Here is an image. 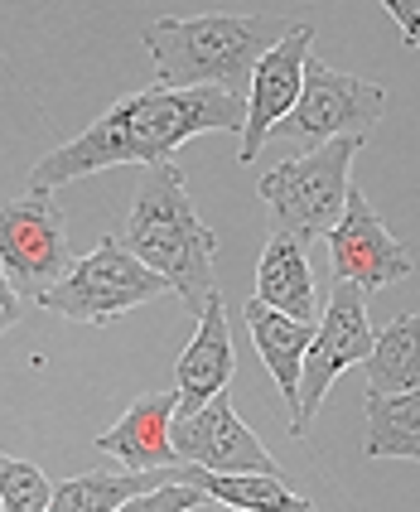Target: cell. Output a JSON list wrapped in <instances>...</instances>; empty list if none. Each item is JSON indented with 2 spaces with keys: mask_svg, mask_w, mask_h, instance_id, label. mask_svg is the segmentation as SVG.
I'll return each mask as SVG.
<instances>
[{
  "mask_svg": "<svg viewBox=\"0 0 420 512\" xmlns=\"http://www.w3.org/2000/svg\"><path fill=\"white\" fill-rule=\"evenodd\" d=\"M247 126V102L227 97L218 87H198V92H165V87H145L121 97L107 116H97L78 141L49 150L34 170L29 189L34 194H54L63 184L83 179V174L112 170V165H169L174 150L194 141L203 131H237Z\"/></svg>",
  "mask_w": 420,
  "mask_h": 512,
  "instance_id": "cell-1",
  "label": "cell"
},
{
  "mask_svg": "<svg viewBox=\"0 0 420 512\" xmlns=\"http://www.w3.org/2000/svg\"><path fill=\"white\" fill-rule=\"evenodd\" d=\"M285 15H194V20H150L145 49L155 58V87L198 92L218 87L227 97L252 92L256 63L290 34Z\"/></svg>",
  "mask_w": 420,
  "mask_h": 512,
  "instance_id": "cell-2",
  "label": "cell"
},
{
  "mask_svg": "<svg viewBox=\"0 0 420 512\" xmlns=\"http://www.w3.org/2000/svg\"><path fill=\"white\" fill-rule=\"evenodd\" d=\"M121 247L140 266H150L160 281H169V290L194 314H203V305L218 295V281H213L218 237H213V228L198 223L179 165H155L140 179L136 203L126 213Z\"/></svg>",
  "mask_w": 420,
  "mask_h": 512,
  "instance_id": "cell-3",
  "label": "cell"
},
{
  "mask_svg": "<svg viewBox=\"0 0 420 512\" xmlns=\"http://www.w3.org/2000/svg\"><path fill=\"white\" fill-rule=\"evenodd\" d=\"M367 141H329L309 155H295L276 165L271 174H261V199L271 208V232L280 237H295V242H319L338 228L343 208H348V194H353V160Z\"/></svg>",
  "mask_w": 420,
  "mask_h": 512,
  "instance_id": "cell-4",
  "label": "cell"
},
{
  "mask_svg": "<svg viewBox=\"0 0 420 512\" xmlns=\"http://www.w3.org/2000/svg\"><path fill=\"white\" fill-rule=\"evenodd\" d=\"M169 295V281H160L150 266H140L136 256L121 247V237H102L87 256L73 261V271L39 295V305L58 319H78V324H112L116 314L150 305Z\"/></svg>",
  "mask_w": 420,
  "mask_h": 512,
  "instance_id": "cell-5",
  "label": "cell"
},
{
  "mask_svg": "<svg viewBox=\"0 0 420 512\" xmlns=\"http://www.w3.org/2000/svg\"><path fill=\"white\" fill-rule=\"evenodd\" d=\"M387 112V87L382 83H363V78H348L329 68L319 54H309L305 63V87H300V102L295 112L280 121L276 141L285 145H300V150H319L329 141H367L372 126L382 121Z\"/></svg>",
  "mask_w": 420,
  "mask_h": 512,
  "instance_id": "cell-6",
  "label": "cell"
},
{
  "mask_svg": "<svg viewBox=\"0 0 420 512\" xmlns=\"http://www.w3.org/2000/svg\"><path fill=\"white\" fill-rule=\"evenodd\" d=\"M372 343H377V329L367 319V295L353 281H338L329 295V310L314 324V343H309L305 368H300V397L290 411V435H305L314 411L329 397V387L353 363H367Z\"/></svg>",
  "mask_w": 420,
  "mask_h": 512,
  "instance_id": "cell-7",
  "label": "cell"
},
{
  "mask_svg": "<svg viewBox=\"0 0 420 512\" xmlns=\"http://www.w3.org/2000/svg\"><path fill=\"white\" fill-rule=\"evenodd\" d=\"M0 266L15 295H34V300L73 271L68 218L49 194L0 199Z\"/></svg>",
  "mask_w": 420,
  "mask_h": 512,
  "instance_id": "cell-8",
  "label": "cell"
},
{
  "mask_svg": "<svg viewBox=\"0 0 420 512\" xmlns=\"http://www.w3.org/2000/svg\"><path fill=\"white\" fill-rule=\"evenodd\" d=\"M174 455L184 464L213 469V474H271L280 479V464L266 455V445L256 440L252 430L242 426L232 397H213L208 406H198L194 416H174L169 426Z\"/></svg>",
  "mask_w": 420,
  "mask_h": 512,
  "instance_id": "cell-9",
  "label": "cell"
},
{
  "mask_svg": "<svg viewBox=\"0 0 420 512\" xmlns=\"http://www.w3.org/2000/svg\"><path fill=\"white\" fill-rule=\"evenodd\" d=\"M329 256H334L338 281H353L363 295L406 281L411 266H416L411 247L387 232V223L377 218V208L367 203L363 189L348 194V208H343L338 228L329 232Z\"/></svg>",
  "mask_w": 420,
  "mask_h": 512,
  "instance_id": "cell-10",
  "label": "cell"
},
{
  "mask_svg": "<svg viewBox=\"0 0 420 512\" xmlns=\"http://www.w3.org/2000/svg\"><path fill=\"white\" fill-rule=\"evenodd\" d=\"M309 44H314V25H295L271 54L256 63L252 92H247V126H242V145H237L242 165H252L261 155V145L271 141V131L295 112L300 87H305V63L314 54Z\"/></svg>",
  "mask_w": 420,
  "mask_h": 512,
  "instance_id": "cell-11",
  "label": "cell"
},
{
  "mask_svg": "<svg viewBox=\"0 0 420 512\" xmlns=\"http://www.w3.org/2000/svg\"><path fill=\"white\" fill-rule=\"evenodd\" d=\"M232 334H227V305L223 290L203 305L198 314V334L184 348L179 368H174V397H179V416H194L198 406H208L213 397H223L227 382H232Z\"/></svg>",
  "mask_w": 420,
  "mask_h": 512,
  "instance_id": "cell-12",
  "label": "cell"
},
{
  "mask_svg": "<svg viewBox=\"0 0 420 512\" xmlns=\"http://www.w3.org/2000/svg\"><path fill=\"white\" fill-rule=\"evenodd\" d=\"M174 416H179V397H174V392L136 397V406H131L112 430L97 435V450L116 455L131 474H145V469H179L174 440H169Z\"/></svg>",
  "mask_w": 420,
  "mask_h": 512,
  "instance_id": "cell-13",
  "label": "cell"
},
{
  "mask_svg": "<svg viewBox=\"0 0 420 512\" xmlns=\"http://www.w3.org/2000/svg\"><path fill=\"white\" fill-rule=\"evenodd\" d=\"M256 300L266 310L300 319V324H319V295H314V271H309L305 242L271 232L261 266H256Z\"/></svg>",
  "mask_w": 420,
  "mask_h": 512,
  "instance_id": "cell-14",
  "label": "cell"
},
{
  "mask_svg": "<svg viewBox=\"0 0 420 512\" xmlns=\"http://www.w3.org/2000/svg\"><path fill=\"white\" fill-rule=\"evenodd\" d=\"M242 319H247V334H252L266 372L276 377L280 397L290 401V411H295V397H300V368H305V353H309V343H314V324H300V319H290V314L266 310L256 295L247 300Z\"/></svg>",
  "mask_w": 420,
  "mask_h": 512,
  "instance_id": "cell-15",
  "label": "cell"
},
{
  "mask_svg": "<svg viewBox=\"0 0 420 512\" xmlns=\"http://www.w3.org/2000/svg\"><path fill=\"white\" fill-rule=\"evenodd\" d=\"M174 484L198 488L203 498H213L232 512H314L309 498L290 493L271 474H213V469H198V464H179Z\"/></svg>",
  "mask_w": 420,
  "mask_h": 512,
  "instance_id": "cell-16",
  "label": "cell"
},
{
  "mask_svg": "<svg viewBox=\"0 0 420 512\" xmlns=\"http://www.w3.org/2000/svg\"><path fill=\"white\" fill-rule=\"evenodd\" d=\"M367 392L396 397V392H420V314L392 319L372 353H367Z\"/></svg>",
  "mask_w": 420,
  "mask_h": 512,
  "instance_id": "cell-17",
  "label": "cell"
},
{
  "mask_svg": "<svg viewBox=\"0 0 420 512\" xmlns=\"http://www.w3.org/2000/svg\"><path fill=\"white\" fill-rule=\"evenodd\" d=\"M367 459H416L420 464V392L377 397L367 392Z\"/></svg>",
  "mask_w": 420,
  "mask_h": 512,
  "instance_id": "cell-18",
  "label": "cell"
},
{
  "mask_svg": "<svg viewBox=\"0 0 420 512\" xmlns=\"http://www.w3.org/2000/svg\"><path fill=\"white\" fill-rule=\"evenodd\" d=\"M174 484V469H145V474H78L54 488L49 512H116L140 493Z\"/></svg>",
  "mask_w": 420,
  "mask_h": 512,
  "instance_id": "cell-19",
  "label": "cell"
},
{
  "mask_svg": "<svg viewBox=\"0 0 420 512\" xmlns=\"http://www.w3.org/2000/svg\"><path fill=\"white\" fill-rule=\"evenodd\" d=\"M54 484L39 464L0 455V508L5 512H49Z\"/></svg>",
  "mask_w": 420,
  "mask_h": 512,
  "instance_id": "cell-20",
  "label": "cell"
},
{
  "mask_svg": "<svg viewBox=\"0 0 420 512\" xmlns=\"http://www.w3.org/2000/svg\"><path fill=\"white\" fill-rule=\"evenodd\" d=\"M203 503V493L189 484H165L155 488V493H140V498H131V503H121L116 512H189Z\"/></svg>",
  "mask_w": 420,
  "mask_h": 512,
  "instance_id": "cell-21",
  "label": "cell"
},
{
  "mask_svg": "<svg viewBox=\"0 0 420 512\" xmlns=\"http://www.w3.org/2000/svg\"><path fill=\"white\" fill-rule=\"evenodd\" d=\"M382 10L396 20L401 39H406L411 49H420V0H382Z\"/></svg>",
  "mask_w": 420,
  "mask_h": 512,
  "instance_id": "cell-22",
  "label": "cell"
},
{
  "mask_svg": "<svg viewBox=\"0 0 420 512\" xmlns=\"http://www.w3.org/2000/svg\"><path fill=\"white\" fill-rule=\"evenodd\" d=\"M20 324V295H15V285L5 276V266H0V334H10Z\"/></svg>",
  "mask_w": 420,
  "mask_h": 512,
  "instance_id": "cell-23",
  "label": "cell"
},
{
  "mask_svg": "<svg viewBox=\"0 0 420 512\" xmlns=\"http://www.w3.org/2000/svg\"><path fill=\"white\" fill-rule=\"evenodd\" d=\"M189 512H232V508H223V503H213V498H203L198 508H189Z\"/></svg>",
  "mask_w": 420,
  "mask_h": 512,
  "instance_id": "cell-24",
  "label": "cell"
},
{
  "mask_svg": "<svg viewBox=\"0 0 420 512\" xmlns=\"http://www.w3.org/2000/svg\"><path fill=\"white\" fill-rule=\"evenodd\" d=\"M0 512H5V508H0Z\"/></svg>",
  "mask_w": 420,
  "mask_h": 512,
  "instance_id": "cell-25",
  "label": "cell"
}]
</instances>
